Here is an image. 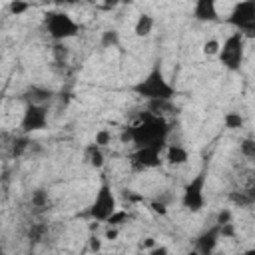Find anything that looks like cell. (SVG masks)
Masks as SVG:
<instances>
[{
	"label": "cell",
	"mask_w": 255,
	"mask_h": 255,
	"mask_svg": "<svg viewBox=\"0 0 255 255\" xmlns=\"http://www.w3.org/2000/svg\"><path fill=\"white\" fill-rule=\"evenodd\" d=\"M167 133H169V122L165 118L155 116L151 112H143L137 116V120L133 124H129L126 128L122 139L135 143V147H141V145L165 141Z\"/></svg>",
	"instance_id": "6da1fadb"
},
{
	"label": "cell",
	"mask_w": 255,
	"mask_h": 255,
	"mask_svg": "<svg viewBox=\"0 0 255 255\" xmlns=\"http://www.w3.org/2000/svg\"><path fill=\"white\" fill-rule=\"evenodd\" d=\"M133 92L147 102H173L175 98V88L163 76L159 66H155L143 80H139L133 86Z\"/></svg>",
	"instance_id": "7a4b0ae2"
},
{
	"label": "cell",
	"mask_w": 255,
	"mask_h": 255,
	"mask_svg": "<svg viewBox=\"0 0 255 255\" xmlns=\"http://www.w3.org/2000/svg\"><path fill=\"white\" fill-rule=\"evenodd\" d=\"M44 26H46V32L52 40L56 42H62V40H68V38H74L80 34L82 26L64 10H50L46 12L44 16Z\"/></svg>",
	"instance_id": "3957f363"
},
{
	"label": "cell",
	"mask_w": 255,
	"mask_h": 255,
	"mask_svg": "<svg viewBox=\"0 0 255 255\" xmlns=\"http://www.w3.org/2000/svg\"><path fill=\"white\" fill-rule=\"evenodd\" d=\"M116 211H118V199H116L114 187L108 179H104L90 205V217L94 221H108Z\"/></svg>",
	"instance_id": "277c9868"
},
{
	"label": "cell",
	"mask_w": 255,
	"mask_h": 255,
	"mask_svg": "<svg viewBox=\"0 0 255 255\" xmlns=\"http://www.w3.org/2000/svg\"><path fill=\"white\" fill-rule=\"evenodd\" d=\"M219 62L231 70V72H237L243 64V56H245V36L241 32H233L225 38V42L219 46Z\"/></svg>",
	"instance_id": "5b68a950"
},
{
	"label": "cell",
	"mask_w": 255,
	"mask_h": 255,
	"mask_svg": "<svg viewBox=\"0 0 255 255\" xmlns=\"http://www.w3.org/2000/svg\"><path fill=\"white\" fill-rule=\"evenodd\" d=\"M205 183H207V171L201 169L197 175H193L189 179V183L183 187V193H181V205L191 211V213H197L205 207Z\"/></svg>",
	"instance_id": "8992f818"
},
{
	"label": "cell",
	"mask_w": 255,
	"mask_h": 255,
	"mask_svg": "<svg viewBox=\"0 0 255 255\" xmlns=\"http://www.w3.org/2000/svg\"><path fill=\"white\" fill-rule=\"evenodd\" d=\"M165 145H167L165 141H157V143H149V145L135 147V151L129 155L131 167L137 169V171H143V169H153V167L161 165Z\"/></svg>",
	"instance_id": "52a82bcc"
},
{
	"label": "cell",
	"mask_w": 255,
	"mask_h": 255,
	"mask_svg": "<svg viewBox=\"0 0 255 255\" xmlns=\"http://www.w3.org/2000/svg\"><path fill=\"white\" fill-rule=\"evenodd\" d=\"M227 22L231 26H235L237 32H241L243 36L253 34L255 30V2L253 0H245L233 6Z\"/></svg>",
	"instance_id": "ba28073f"
},
{
	"label": "cell",
	"mask_w": 255,
	"mask_h": 255,
	"mask_svg": "<svg viewBox=\"0 0 255 255\" xmlns=\"http://www.w3.org/2000/svg\"><path fill=\"white\" fill-rule=\"evenodd\" d=\"M20 128H22L24 135L46 129L48 128V108L38 106V104H26L22 120H20Z\"/></svg>",
	"instance_id": "9c48e42d"
},
{
	"label": "cell",
	"mask_w": 255,
	"mask_h": 255,
	"mask_svg": "<svg viewBox=\"0 0 255 255\" xmlns=\"http://www.w3.org/2000/svg\"><path fill=\"white\" fill-rule=\"evenodd\" d=\"M219 237H221L219 235V225H213L207 231H203L197 237V243H195L197 255H213L215 253V247L219 243Z\"/></svg>",
	"instance_id": "30bf717a"
},
{
	"label": "cell",
	"mask_w": 255,
	"mask_h": 255,
	"mask_svg": "<svg viewBox=\"0 0 255 255\" xmlns=\"http://www.w3.org/2000/svg\"><path fill=\"white\" fill-rule=\"evenodd\" d=\"M193 18L199 20V22H215V20H219L217 4L213 0H199V2H195Z\"/></svg>",
	"instance_id": "8fae6325"
},
{
	"label": "cell",
	"mask_w": 255,
	"mask_h": 255,
	"mask_svg": "<svg viewBox=\"0 0 255 255\" xmlns=\"http://www.w3.org/2000/svg\"><path fill=\"white\" fill-rule=\"evenodd\" d=\"M163 159L169 165H185L189 161V151L179 143H169L163 149Z\"/></svg>",
	"instance_id": "7c38bea8"
},
{
	"label": "cell",
	"mask_w": 255,
	"mask_h": 255,
	"mask_svg": "<svg viewBox=\"0 0 255 255\" xmlns=\"http://www.w3.org/2000/svg\"><path fill=\"white\" fill-rule=\"evenodd\" d=\"M153 26H155L153 16L151 14H141V16H137V20L133 24V34L137 38H145V36H149L153 32Z\"/></svg>",
	"instance_id": "4fadbf2b"
},
{
	"label": "cell",
	"mask_w": 255,
	"mask_h": 255,
	"mask_svg": "<svg viewBox=\"0 0 255 255\" xmlns=\"http://www.w3.org/2000/svg\"><path fill=\"white\" fill-rule=\"evenodd\" d=\"M52 92L40 86H32L28 90V104H38V106H46V102H50Z\"/></svg>",
	"instance_id": "5bb4252c"
},
{
	"label": "cell",
	"mask_w": 255,
	"mask_h": 255,
	"mask_svg": "<svg viewBox=\"0 0 255 255\" xmlns=\"http://www.w3.org/2000/svg\"><path fill=\"white\" fill-rule=\"evenodd\" d=\"M86 159H88V163H90L92 167L100 169V167L104 165V151H102V147H98L96 143H90V145L86 147Z\"/></svg>",
	"instance_id": "9a60e30c"
},
{
	"label": "cell",
	"mask_w": 255,
	"mask_h": 255,
	"mask_svg": "<svg viewBox=\"0 0 255 255\" xmlns=\"http://www.w3.org/2000/svg\"><path fill=\"white\" fill-rule=\"evenodd\" d=\"M28 145H30V139H28V135H22V137H16L14 141H12V157H18V155H22L26 149H28Z\"/></svg>",
	"instance_id": "2e32d148"
},
{
	"label": "cell",
	"mask_w": 255,
	"mask_h": 255,
	"mask_svg": "<svg viewBox=\"0 0 255 255\" xmlns=\"http://www.w3.org/2000/svg\"><path fill=\"white\" fill-rule=\"evenodd\" d=\"M30 201H32V205L38 207V209L46 207V205H48V191H44V189H36V191H32Z\"/></svg>",
	"instance_id": "e0dca14e"
},
{
	"label": "cell",
	"mask_w": 255,
	"mask_h": 255,
	"mask_svg": "<svg viewBox=\"0 0 255 255\" xmlns=\"http://www.w3.org/2000/svg\"><path fill=\"white\" fill-rule=\"evenodd\" d=\"M94 143L104 149L108 143H112V131L110 129H98L96 131V137H94Z\"/></svg>",
	"instance_id": "ac0fdd59"
},
{
	"label": "cell",
	"mask_w": 255,
	"mask_h": 255,
	"mask_svg": "<svg viewBox=\"0 0 255 255\" xmlns=\"http://www.w3.org/2000/svg\"><path fill=\"white\" fill-rule=\"evenodd\" d=\"M223 122H225V126H227L229 129H237V128H241V126H243V118H241L239 114H235V112L225 114Z\"/></svg>",
	"instance_id": "d6986e66"
},
{
	"label": "cell",
	"mask_w": 255,
	"mask_h": 255,
	"mask_svg": "<svg viewBox=\"0 0 255 255\" xmlns=\"http://www.w3.org/2000/svg\"><path fill=\"white\" fill-rule=\"evenodd\" d=\"M118 42H120V36H118L116 30H106V32H104V36H102V46H104V48L118 46Z\"/></svg>",
	"instance_id": "ffe728a7"
},
{
	"label": "cell",
	"mask_w": 255,
	"mask_h": 255,
	"mask_svg": "<svg viewBox=\"0 0 255 255\" xmlns=\"http://www.w3.org/2000/svg\"><path fill=\"white\" fill-rule=\"evenodd\" d=\"M231 201L237 203V205H245V207H247V205L253 203V195H251V193L245 195L243 191H239V193H231Z\"/></svg>",
	"instance_id": "44dd1931"
},
{
	"label": "cell",
	"mask_w": 255,
	"mask_h": 255,
	"mask_svg": "<svg viewBox=\"0 0 255 255\" xmlns=\"http://www.w3.org/2000/svg\"><path fill=\"white\" fill-rule=\"evenodd\" d=\"M219 46H221L219 40H213V38H211V40H207V42L203 44V52H205L207 56H217V54H219Z\"/></svg>",
	"instance_id": "7402d4cb"
},
{
	"label": "cell",
	"mask_w": 255,
	"mask_h": 255,
	"mask_svg": "<svg viewBox=\"0 0 255 255\" xmlns=\"http://www.w3.org/2000/svg\"><path fill=\"white\" fill-rule=\"evenodd\" d=\"M241 151H243L245 157H255V143H253V139L247 137V139L241 143Z\"/></svg>",
	"instance_id": "603a6c76"
},
{
	"label": "cell",
	"mask_w": 255,
	"mask_h": 255,
	"mask_svg": "<svg viewBox=\"0 0 255 255\" xmlns=\"http://www.w3.org/2000/svg\"><path fill=\"white\" fill-rule=\"evenodd\" d=\"M8 8H10V12H12V14H16V16H18V14L26 12V10L30 8V4H26V2H12Z\"/></svg>",
	"instance_id": "cb8c5ba5"
},
{
	"label": "cell",
	"mask_w": 255,
	"mask_h": 255,
	"mask_svg": "<svg viewBox=\"0 0 255 255\" xmlns=\"http://www.w3.org/2000/svg\"><path fill=\"white\" fill-rule=\"evenodd\" d=\"M147 255H169V249L165 245H155L147 251Z\"/></svg>",
	"instance_id": "d4e9b609"
},
{
	"label": "cell",
	"mask_w": 255,
	"mask_h": 255,
	"mask_svg": "<svg viewBox=\"0 0 255 255\" xmlns=\"http://www.w3.org/2000/svg\"><path fill=\"white\" fill-rule=\"evenodd\" d=\"M149 207H151V211H155V213H159V215H165V205L163 203H159V201H151L149 203Z\"/></svg>",
	"instance_id": "484cf974"
},
{
	"label": "cell",
	"mask_w": 255,
	"mask_h": 255,
	"mask_svg": "<svg viewBox=\"0 0 255 255\" xmlns=\"http://www.w3.org/2000/svg\"><path fill=\"white\" fill-rule=\"evenodd\" d=\"M100 247H102L100 239H98V237H92V239H90V249H92V251H100Z\"/></svg>",
	"instance_id": "4316f807"
},
{
	"label": "cell",
	"mask_w": 255,
	"mask_h": 255,
	"mask_svg": "<svg viewBox=\"0 0 255 255\" xmlns=\"http://www.w3.org/2000/svg\"><path fill=\"white\" fill-rule=\"evenodd\" d=\"M116 237H118V227H110V229L106 231V239L112 241V239H116Z\"/></svg>",
	"instance_id": "83f0119b"
},
{
	"label": "cell",
	"mask_w": 255,
	"mask_h": 255,
	"mask_svg": "<svg viewBox=\"0 0 255 255\" xmlns=\"http://www.w3.org/2000/svg\"><path fill=\"white\" fill-rule=\"evenodd\" d=\"M141 247H143V249H151V247H155V241H153V237H147V239L141 243Z\"/></svg>",
	"instance_id": "f1b7e54d"
},
{
	"label": "cell",
	"mask_w": 255,
	"mask_h": 255,
	"mask_svg": "<svg viewBox=\"0 0 255 255\" xmlns=\"http://www.w3.org/2000/svg\"><path fill=\"white\" fill-rule=\"evenodd\" d=\"M245 255H255V251H253V249H247V251H245Z\"/></svg>",
	"instance_id": "f546056e"
},
{
	"label": "cell",
	"mask_w": 255,
	"mask_h": 255,
	"mask_svg": "<svg viewBox=\"0 0 255 255\" xmlns=\"http://www.w3.org/2000/svg\"><path fill=\"white\" fill-rule=\"evenodd\" d=\"M185 255H197V251L193 249V251H189V253H185Z\"/></svg>",
	"instance_id": "4dcf8cb0"
},
{
	"label": "cell",
	"mask_w": 255,
	"mask_h": 255,
	"mask_svg": "<svg viewBox=\"0 0 255 255\" xmlns=\"http://www.w3.org/2000/svg\"><path fill=\"white\" fill-rule=\"evenodd\" d=\"M139 255H147V253H139Z\"/></svg>",
	"instance_id": "1f68e13d"
}]
</instances>
